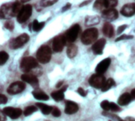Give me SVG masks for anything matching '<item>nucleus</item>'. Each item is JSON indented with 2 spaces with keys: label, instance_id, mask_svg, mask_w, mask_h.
<instances>
[{
  "label": "nucleus",
  "instance_id": "nucleus-1",
  "mask_svg": "<svg viewBox=\"0 0 135 121\" xmlns=\"http://www.w3.org/2000/svg\"><path fill=\"white\" fill-rule=\"evenodd\" d=\"M51 59V49L47 45H42L36 52V59L40 63L45 64Z\"/></svg>",
  "mask_w": 135,
  "mask_h": 121
},
{
  "label": "nucleus",
  "instance_id": "nucleus-2",
  "mask_svg": "<svg viewBox=\"0 0 135 121\" xmlns=\"http://www.w3.org/2000/svg\"><path fill=\"white\" fill-rule=\"evenodd\" d=\"M99 36V32L98 29L96 28H91L86 29L81 35V40L82 44L85 45H89L94 41L97 40V37Z\"/></svg>",
  "mask_w": 135,
  "mask_h": 121
},
{
  "label": "nucleus",
  "instance_id": "nucleus-3",
  "mask_svg": "<svg viewBox=\"0 0 135 121\" xmlns=\"http://www.w3.org/2000/svg\"><path fill=\"white\" fill-rule=\"evenodd\" d=\"M20 67H21V71L24 73H28L32 69L38 67V61L36 59L33 58V57L28 56V57L22 59Z\"/></svg>",
  "mask_w": 135,
  "mask_h": 121
},
{
  "label": "nucleus",
  "instance_id": "nucleus-4",
  "mask_svg": "<svg viewBox=\"0 0 135 121\" xmlns=\"http://www.w3.org/2000/svg\"><path fill=\"white\" fill-rule=\"evenodd\" d=\"M118 5V0H97L93 8L98 11H104L108 9L115 8Z\"/></svg>",
  "mask_w": 135,
  "mask_h": 121
},
{
  "label": "nucleus",
  "instance_id": "nucleus-5",
  "mask_svg": "<svg viewBox=\"0 0 135 121\" xmlns=\"http://www.w3.org/2000/svg\"><path fill=\"white\" fill-rule=\"evenodd\" d=\"M16 17L13 9V2L5 3L0 7V18L1 19H9Z\"/></svg>",
  "mask_w": 135,
  "mask_h": 121
},
{
  "label": "nucleus",
  "instance_id": "nucleus-6",
  "mask_svg": "<svg viewBox=\"0 0 135 121\" xmlns=\"http://www.w3.org/2000/svg\"><path fill=\"white\" fill-rule=\"evenodd\" d=\"M32 13V6L29 4H26V5L22 6L20 12L18 13V14L17 16V21L19 23L22 24V23H24L28 20V18L31 17Z\"/></svg>",
  "mask_w": 135,
  "mask_h": 121
},
{
  "label": "nucleus",
  "instance_id": "nucleus-7",
  "mask_svg": "<svg viewBox=\"0 0 135 121\" xmlns=\"http://www.w3.org/2000/svg\"><path fill=\"white\" fill-rule=\"evenodd\" d=\"M80 32H81V26L78 24H75L73 26H71L64 35L66 42L70 44L74 43L77 40Z\"/></svg>",
  "mask_w": 135,
  "mask_h": 121
},
{
  "label": "nucleus",
  "instance_id": "nucleus-8",
  "mask_svg": "<svg viewBox=\"0 0 135 121\" xmlns=\"http://www.w3.org/2000/svg\"><path fill=\"white\" fill-rule=\"evenodd\" d=\"M29 40V36L26 33H23L17 37L13 39L9 42V48L11 49H18L23 47Z\"/></svg>",
  "mask_w": 135,
  "mask_h": 121
},
{
  "label": "nucleus",
  "instance_id": "nucleus-9",
  "mask_svg": "<svg viewBox=\"0 0 135 121\" xmlns=\"http://www.w3.org/2000/svg\"><path fill=\"white\" fill-rule=\"evenodd\" d=\"M105 82H106L105 77L100 74L93 75L89 80V84L96 89H101L104 85Z\"/></svg>",
  "mask_w": 135,
  "mask_h": 121
},
{
  "label": "nucleus",
  "instance_id": "nucleus-10",
  "mask_svg": "<svg viewBox=\"0 0 135 121\" xmlns=\"http://www.w3.org/2000/svg\"><path fill=\"white\" fill-rule=\"evenodd\" d=\"M66 44L64 35H59L55 36L52 42V49L55 52H61Z\"/></svg>",
  "mask_w": 135,
  "mask_h": 121
},
{
  "label": "nucleus",
  "instance_id": "nucleus-11",
  "mask_svg": "<svg viewBox=\"0 0 135 121\" xmlns=\"http://www.w3.org/2000/svg\"><path fill=\"white\" fill-rule=\"evenodd\" d=\"M25 89V84L23 82H15L9 85L7 89V93L10 95H15L21 93Z\"/></svg>",
  "mask_w": 135,
  "mask_h": 121
},
{
  "label": "nucleus",
  "instance_id": "nucleus-12",
  "mask_svg": "<svg viewBox=\"0 0 135 121\" xmlns=\"http://www.w3.org/2000/svg\"><path fill=\"white\" fill-rule=\"evenodd\" d=\"M4 113L10 117L11 119H17L21 117L22 114V110L18 108H13V107H6L3 109Z\"/></svg>",
  "mask_w": 135,
  "mask_h": 121
},
{
  "label": "nucleus",
  "instance_id": "nucleus-13",
  "mask_svg": "<svg viewBox=\"0 0 135 121\" xmlns=\"http://www.w3.org/2000/svg\"><path fill=\"white\" fill-rule=\"evenodd\" d=\"M110 64H111V59L110 58H106V59H103L100 63H99L97 64L96 70H95L96 73L104 75V73H105L107 71V70L108 69Z\"/></svg>",
  "mask_w": 135,
  "mask_h": 121
},
{
  "label": "nucleus",
  "instance_id": "nucleus-14",
  "mask_svg": "<svg viewBox=\"0 0 135 121\" xmlns=\"http://www.w3.org/2000/svg\"><path fill=\"white\" fill-rule=\"evenodd\" d=\"M119 16V13L118 11L115 9V8H112V9H108L102 12V17L104 19L107 20V21H114L115 19L118 18Z\"/></svg>",
  "mask_w": 135,
  "mask_h": 121
},
{
  "label": "nucleus",
  "instance_id": "nucleus-15",
  "mask_svg": "<svg viewBox=\"0 0 135 121\" xmlns=\"http://www.w3.org/2000/svg\"><path fill=\"white\" fill-rule=\"evenodd\" d=\"M105 44L106 40L104 38H101L94 43V44L92 47V50L96 55H102Z\"/></svg>",
  "mask_w": 135,
  "mask_h": 121
},
{
  "label": "nucleus",
  "instance_id": "nucleus-16",
  "mask_svg": "<svg viewBox=\"0 0 135 121\" xmlns=\"http://www.w3.org/2000/svg\"><path fill=\"white\" fill-rule=\"evenodd\" d=\"M21 78L23 82H25L30 84L32 87L36 88V87H38V86H39V81H38L37 78L33 75L25 73V74L22 75Z\"/></svg>",
  "mask_w": 135,
  "mask_h": 121
},
{
  "label": "nucleus",
  "instance_id": "nucleus-17",
  "mask_svg": "<svg viewBox=\"0 0 135 121\" xmlns=\"http://www.w3.org/2000/svg\"><path fill=\"white\" fill-rule=\"evenodd\" d=\"M121 13L125 17H131L135 14V3H127L121 9Z\"/></svg>",
  "mask_w": 135,
  "mask_h": 121
},
{
  "label": "nucleus",
  "instance_id": "nucleus-18",
  "mask_svg": "<svg viewBox=\"0 0 135 121\" xmlns=\"http://www.w3.org/2000/svg\"><path fill=\"white\" fill-rule=\"evenodd\" d=\"M79 109V107L77 103L71 101H66V108H65V113L68 115H72L76 113Z\"/></svg>",
  "mask_w": 135,
  "mask_h": 121
},
{
  "label": "nucleus",
  "instance_id": "nucleus-19",
  "mask_svg": "<svg viewBox=\"0 0 135 121\" xmlns=\"http://www.w3.org/2000/svg\"><path fill=\"white\" fill-rule=\"evenodd\" d=\"M103 32L106 36L112 37L115 35V29L113 25L109 22H106L103 26Z\"/></svg>",
  "mask_w": 135,
  "mask_h": 121
},
{
  "label": "nucleus",
  "instance_id": "nucleus-20",
  "mask_svg": "<svg viewBox=\"0 0 135 121\" xmlns=\"http://www.w3.org/2000/svg\"><path fill=\"white\" fill-rule=\"evenodd\" d=\"M132 97L131 95V94L129 93H125L123 94H122L119 100H118V104L119 105H122V106H124V105H128L131 101H132Z\"/></svg>",
  "mask_w": 135,
  "mask_h": 121
},
{
  "label": "nucleus",
  "instance_id": "nucleus-21",
  "mask_svg": "<svg viewBox=\"0 0 135 121\" xmlns=\"http://www.w3.org/2000/svg\"><path fill=\"white\" fill-rule=\"evenodd\" d=\"M66 88H67V86H64L62 89H61V90H58V91L52 92L51 94V97H52L55 101H62V100L64 99V92L66 91Z\"/></svg>",
  "mask_w": 135,
  "mask_h": 121
},
{
  "label": "nucleus",
  "instance_id": "nucleus-22",
  "mask_svg": "<svg viewBox=\"0 0 135 121\" xmlns=\"http://www.w3.org/2000/svg\"><path fill=\"white\" fill-rule=\"evenodd\" d=\"M100 17L98 16L93 15V16H87L85 17V25L86 26H92V25H95L100 23Z\"/></svg>",
  "mask_w": 135,
  "mask_h": 121
},
{
  "label": "nucleus",
  "instance_id": "nucleus-23",
  "mask_svg": "<svg viewBox=\"0 0 135 121\" xmlns=\"http://www.w3.org/2000/svg\"><path fill=\"white\" fill-rule=\"evenodd\" d=\"M78 47L74 44H70L68 48H67V50H66V54H67V56L70 59L72 58H74L77 54H78Z\"/></svg>",
  "mask_w": 135,
  "mask_h": 121
},
{
  "label": "nucleus",
  "instance_id": "nucleus-24",
  "mask_svg": "<svg viewBox=\"0 0 135 121\" xmlns=\"http://www.w3.org/2000/svg\"><path fill=\"white\" fill-rule=\"evenodd\" d=\"M32 96L34 97V98L40 101H47L49 99V97L41 90H34L32 92Z\"/></svg>",
  "mask_w": 135,
  "mask_h": 121
},
{
  "label": "nucleus",
  "instance_id": "nucleus-25",
  "mask_svg": "<svg viewBox=\"0 0 135 121\" xmlns=\"http://www.w3.org/2000/svg\"><path fill=\"white\" fill-rule=\"evenodd\" d=\"M36 106L37 108H39L40 109V111L42 112V113L44 114V115L50 114L51 113V111H52V109H53V107L44 105V104H42V103H36Z\"/></svg>",
  "mask_w": 135,
  "mask_h": 121
},
{
  "label": "nucleus",
  "instance_id": "nucleus-26",
  "mask_svg": "<svg viewBox=\"0 0 135 121\" xmlns=\"http://www.w3.org/2000/svg\"><path fill=\"white\" fill-rule=\"evenodd\" d=\"M44 25H45V23L44 21L40 22L37 20H34L33 22L32 23V25H30V28L32 27V30L35 32H39L44 27Z\"/></svg>",
  "mask_w": 135,
  "mask_h": 121
},
{
  "label": "nucleus",
  "instance_id": "nucleus-27",
  "mask_svg": "<svg viewBox=\"0 0 135 121\" xmlns=\"http://www.w3.org/2000/svg\"><path fill=\"white\" fill-rule=\"evenodd\" d=\"M115 86V82L114 81V79L112 78H109L108 80H107L104 83V85L103 86V87L101 88V90L103 92H106L108 90H110L112 87Z\"/></svg>",
  "mask_w": 135,
  "mask_h": 121
},
{
  "label": "nucleus",
  "instance_id": "nucleus-28",
  "mask_svg": "<svg viewBox=\"0 0 135 121\" xmlns=\"http://www.w3.org/2000/svg\"><path fill=\"white\" fill-rule=\"evenodd\" d=\"M9 59V55L6 52L1 51L0 52V66L4 65Z\"/></svg>",
  "mask_w": 135,
  "mask_h": 121
},
{
  "label": "nucleus",
  "instance_id": "nucleus-29",
  "mask_svg": "<svg viewBox=\"0 0 135 121\" xmlns=\"http://www.w3.org/2000/svg\"><path fill=\"white\" fill-rule=\"evenodd\" d=\"M36 110H37V107H36V106H33V105L28 106V107H26V108L25 109L24 115H25V117L30 116V115H32L33 113H35Z\"/></svg>",
  "mask_w": 135,
  "mask_h": 121
},
{
  "label": "nucleus",
  "instance_id": "nucleus-30",
  "mask_svg": "<svg viewBox=\"0 0 135 121\" xmlns=\"http://www.w3.org/2000/svg\"><path fill=\"white\" fill-rule=\"evenodd\" d=\"M59 0H40V5L43 7H47V6L54 5Z\"/></svg>",
  "mask_w": 135,
  "mask_h": 121
},
{
  "label": "nucleus",
  "instance_id": "nucleus-31",
  "mask_svg": "<svg viewBox=\"0 0 135 121\" xmlns=\"http://www.w3.org/2000/svg\"><path fill=\"white\" fill-rule=\"evenodd\" d=\"M100 106L105 111L110 110V102L108 101H102L101 104H100Z\"/></svg>",
  "mask_w": 135,
  "mask_h": 121
},
{
  "label": "nucleus",
  "instance_id": "nucleus-32",
  "mask_svg": "<svg viewBox=\"0 0 135 121\" xmlns=\"http://www.w3.org/2000/svg\"><path fill=\"white\" fill-rule=\"evenodd\" d=\"M4 26H5L6 29H7L9 30V31H12V30H13V29H14V24H13V22L11 21H6V22L4 24Z\"/></svg>",
  "mask_w": 135,
  "mask_h": 121
},
{
  "label": "nucleus",
  "instance_id": "nucleus-33",
  "mask_svg": "<svg viewBox=\"0 0 135 121\" xmlns=\"http://www.w3.org/2000/svg\"><path fill=\"white\" fill-rule=\"evenodd\" d=\"M134 36H130V35H127V34H123L120 36H119L115 41H120V40H130V39H133Z\"/></svg>",
  "mask_w": 135,
  "mask_h": 121
},
{
  "label": "nucleus",
  "instance_id": "nucleus-34",
  "mask_svg": "<svg viewBox=\"0 0 135 121\" xmlns=\"http://www.w3.org/2000/svg\"><path fill=\"white\" fill-rule=\"evenodd\" d=\"M110 110L113 112H119L120 111V108L114 102H110Z\"/></svg>",
  "mask_w": 135,
  "mask_h": 121
},
{
  "label": "nucleus",
  "instance_id": "nucleus-35",
  "mask_svg": "<svg viewBox=\"0 0 135 121\" xmlns=\"http://www.w3.org/2000/svg\"><path fill=\"white\" fill-rule=\"evenodd\" d=\"M51 114L55 117H59L61 116V112H60V110L57 107H53L52 111H51Z\"/></svg>",
  "mask_w": 135,
  "mask_h": 121
},
{
  "label": "nucleus",
  "instance_id": "nucleus-36",
  "mask_svg": "<svg viewBox=\"0 0 135 121\" xmlns=\"http://www.w3.org/2000/svg\"><path fill=\"white\" fill-rule=\"evenodd\" d=\"M127 28V25H120L119 28H118V30H117V34H121Z\"/></svg>",
  "mask_w": 135,
  "mask_h": 121
},
{
  "label": "nucleus",
  "instance_id": "nucleus-37",
  "mask_svg": "<svg viewBox=\"0 0 135 121\" xmlns=\"http://www.w3.org/2000/svg\"><path fill=\"white\" fill-rule=\"evenodd\" d=\"M6 102H7V97L5 95L0 94V105L6 104Z\"/></svg>",
  "mask_w": 135,
  "mask_h": 121
},
{
  "label": "nucleus",
  "instance_id": "nucleus-38",
  "mask_svg": "<svg viewBox=\"0 0 135 121\" xmlns=\"http://www.w3.org/2000/svg\"><path fill=\"white\" fill-rule=\"evenodd\" d=\"M78 93L81 97H85L86 94H87V93H86L82 88H78Z\"/></svg>",
  "mask_w": 135,
  "mask_h": 121
},
{
  "label": "nucleus",
  "instance_id": "nucleus-39",
  "mask_svg": "<svg viewBox=\"0 0 135 121\" xmlns=\"http://www.w3.org/2000/svg\"><path fill=\"white\" fill-rule=\"evenodd\" d=\"M6 114L4 113L3 110L0 109V121H6Z\"/></svg>",
  "mask_w": 135,
  "mask_h": 121
},
{
  "label": "nucleus",
  "instance_id": "nucleus-40",
  "mask_svg": "<svg viewBox=\"0 0 135 121\" xmlns=\"http://www.w3.org/2000/svg\"><path fill=\"white\" fill-rule=\"evenodd\" d=\"M71 7V4L70 3H66V5L65 6H63L62 7V12H64V11H66V10H69L70 8Z\"/></svg>",
  "mask_w": 135,
  "mask_h": 121
},
{
  "label": "nucleus",
  "instance_id": "nucleus-41",
  "mask_svg": "<svg viewBox=\"0 0 135 121\" xmlns=\"http://www.w3.org/2000/svg\"><path fill=\"white\" fill-rule=\"evenodd\" d=\"M92 2V0H87V1H85V2H83L81 4H80V7H81V6H86V5H88L89 2Z\"/></svg>",
  "mask_w": 135,
  "mask_h": 121
},
{
  "label": "nucleus",
  "instance_id": "nucleus-42",
  "mask_svg": "<svg viewBox=\"0 0 135 121\" xmlns=\"http://www.w3.org/2000/svg\"><path fill=\"white\" fill-rule=\"evenodd\" d=\"M131 97H132V98H133V99H135V89H134V90H131Z\"/></svg>",
  "mask_w": 135,
  "mask_h": 121
},
{
  "label": "nucleus",
  "instance_id": "nucleus-43",
  "mask_svg": "<svg viewBox=\"0 0 135 121\" xmlns=\"http://www.w3.org/2000/svg\"><path fill=\"white\" fill-rule=\"evenodd\" d=\"M62 84V82H60L59 83H58L57 84V86H56V87H59V86H61V85Z\"/></svg>",
  "mask_w": 135,
  "mask_h": 121
},
{
  "label": "nucleus",
  "instance_id": "nucleus-44",
  "mask_svg": "<svg viewBox=\"0 0 135 121\" xmlns=\"http://www.w3.org/2000/svg\"><path fill=\"white\" fill-rule=\"evenodd\" d=\"M30 0H21V2H22V3H25V2H29Z\"/></svg>",
  "mask_w": 135,
  "mask_h": 121
},
{
  "label": "nucleus",
  "instance_id": "nucleus-45",
  "mask_svg": "<svg viewBox=\"0 0 135 121\" xmlns=\"http://www.w3.org/2000/svg\"><path fill=\"white\" fill-rule=\"evenodd\" d=\"M119 121H124V120H119Z\"/></svg>",
  "mask_w": 135,
  "mask_h": 121
}]
</instances>
